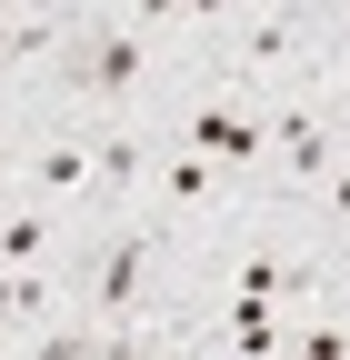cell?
Listing matches in <instances>:
<instances>
[{
    "label": "cell",
    "mask_w": 350,
    "mask_h": 360,
    "mask_svg": "<svg viewBox=\"0 0 350 360\" xmlns=\"http://www.w3.org/2000/svg\"><path fill=\"white\" fill-rule=\"evenodd\" d=\"M141 70H150V51H141V30H101V40H80V60H70V90L80 101H130L141 90Z\"/></svg>",
    "instance_id": "cell-1"
},
{
    "label": "cell",
    "mask_w": 350,
    "mask_h": 360,
    "mask_svg": "<svg viewBox=\"0 0 350 360\" xmlns=\"http://www.w3.org/2000/svg\"><path fill=\"white\" fill-rule=\"evenodd\" d=\"M141 270H150V231H120V240L91 260V310H101V330H120V310H141Z\"/></svg>",
    "instance_id": "cell-2"
},
{
    "label": "cell",
    "mask_w": 350,
    "mask_h": 360,
    "mask_svg": "<svg viewBox=\"0 0 350 360\" xmlns=\"http://www.w3.org/2000/svg\"><path fill=\"white\" fill-rule=\"evenodd\" d=\"M271 141H280V170H290V180H330L340 150H350L320 110H280V120H271Z\"/></svg>",
    "instance_id": "cell-3"
},
{
    "label": "cell",
    "mask_w": 350,
    "mask_h": 360,
    "mask_svg": "<svg viewBox=\"0 0 350 360\" xmlns=\"http://www.w3.org/2000/svg\"><path fill=\"white\" fill-rule=\"evenodd\" d=\"M190 150H200V160H271V130L210 101V110H190Z\"/></svg>",
    "instance_id": "cell-4"
},
{
    "label": "cell",
    "mask_w": 350,
    "mask_h": 360,
    "mask_svg": "<svg viewBox=\"0 0 350 360\" xmlns=\"http://www.w3.org/2000/svg\"><path fill=\"white\" fill-rule=\"evenodd\" d=\"M30 191H40V200L101 191V170H91V141H40V150H30Z\"/></svg>",
    "instance_id": "cell-5"
},
{
    "label": "cell",
    "mask_w": 350,
    "mask_h": 360,
    "mask_svg": "<svg viewBox=\"0 0 350 360\" xmlns=\"http://www.w3.org/2000/svg\"><path fill=\"white\" fill-rule=\"evenodd\" d=\"M290 290H311V281H300L280 250H250V260L231 270V300H260V310H271V300H290Z\"/></svg>",
    "instance_id": "cell-6"
},
{
    "label": "cell",
    "mask_w": 350,
    "mask_h": 360,
    "mask_svg": "<svg viewBox=\"0 0 350 360\" xmlns=\"http://www.w3.org/2000/svg\"><path fill=\"white\" fill-rule=\"evenodd\" d=\"M290 40H300V20H290V11L240 20V80H271V60H290Z\"/></svg>",
    "instance_id": "cell-7"
},
{
    "label": "cell",
    "mask_w": 350,
    "mask_h": 360,
    "mask_svg": "<svg viewBox=\"0 0 350 360\" xmlns=\"http://www.w3.org/2000/svg\"><path fill=\"white\" fill-rule=\"evenodd\" d=\"M60 310V290H51V270H0V321H20V330H40Z\"/></svg>",
    "instance_id": "cell-8"
},
{
    "label": "cell",
    "mask_w": 350,
    "mask_h": 360,
    "mask_svg": "<svg viewBox=\"0 0 350 360\" xmlns=\"http://www.w3.org/2000/svg\"><path fill=\"white\" fill-rule=\"evenodd\" d=\"M210 191H221V160H200V150H170V160H160V200H170V210H200Z\"/></svg>",
    "instance_id": "cell-9"
},
{
    "label": "cell",
    "mask_w": 350,
    "mask_h": 360,
    "mask_svg": "<svg viewBox=\"0 0 350 360\" xmlns=\"http://www.w3.org/2000/svg\"><path fill=\"white\" fill-rule=\"evenodd\" d=\"M51 220H40V210H11V220H0V270H40V260H51Z\"/></svg>",
    "instance_id": "cell-10"
},
{
    "label": "cell",
    "mask_w": 350,
    "mask_h": 360,
    "mask_svg": "<svg viewBox=\"0 0 350 360\" xmlns=\"http://www.w3.org/2000/svg\"><path fill=\"white\" fill-rule=\"evenodd\" d=\"M91 170H101V191L120 200V191H130V180H141V170H150V150H141V141H130V130H101V141H91Z\"/></svg>",
    "instance_id": "cell-11"
},
{
    "label": "cell",
    "mask_w": 350,
    "mask_h": 360,
    "mask_svg": "<svg viewBox=\"0 0 350 360\" xmlns=\"http://www.w3.org/2000/svg\"><path fill=\"white\" fill-rule=\"evenodd\" d=\"M30 360H110V330H60V340H40Z\"/></svg>",
    "instance_id": "cell-12"
},
{
    "label": "cell",
    "mask_w": 350,
    "mask_h": 360,
    "mask_svg": "<svg viewBox=\"0 0 350 360\" xmlns=\"http://www.w3.org/2000/svg\"><path fill=\"white\" fill-rule=\"evenodd\" d=\"M51 51V20H0V60H40Z\"/></svg>",
    "instance_id": "cell-13"
},
{
    "label": "cell",
    "mask_w": 350,
    "mask_h": 360,
    "mask_svg": "<svg viewBox=\"0 0 350 360\" xmlns=\"http://www.w3.org/2000/svg\"><path fill=\"white\" fill-rule=\"evenodd\" d=\"M320 191H330V220H340V231H350V160H340V170L320 180Z\"/></svg>",
    "instance_id": "cell-14"
},
{
    "label": "cell",
    "mask_w": 350,
    "mask_h": 360,
    "mask_svg": "<svg viewBox=\"0 0 350 360\" xmlns=\"http://www.w3.org/2000/svg\"><path fill=\"white\" fill-rule=\"evenodd\" d=\"M290 360H350V350H340V330H320L311 350H290Z\"/></svg>",
    "instance_id": "cell-15"
}]
</instances>
